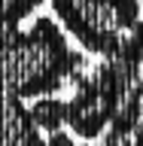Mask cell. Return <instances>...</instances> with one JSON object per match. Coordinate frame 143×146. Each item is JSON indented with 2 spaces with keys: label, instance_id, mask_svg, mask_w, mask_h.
Listing matches in <instances>:
<instances>
[{
  "label": "cell",
  "instance_id": "cell-1",
  "mask_svg": "<svg viewBox=\"0 0 143 146\" xmlns=\"http://www.w3.org/2000/svg\"><path fill=\"white\" fill-rule=\"evenodd\" d=\"M82 55L67 46V34L49 15L21 31H0V91L12 98L55 94L82 76Z\"/></svg>",
  "mask_w": 143,
  "mask_h": 146
},
{
  "label": "cell",
  "instance_id": "cell-2",
  "mask_svg": "<svg viewBox=\"0 0 143 146\" xmlns=\"http://www.w3.org/2000/svg\"><path fill=\"white\" fill-rule=\"evenodd\" d=\"M55 21L82 52L107 61L140 25V0H49Z\"/></svg>",
  "mask_w": 143,
  "mask_h": 146
},
{
  "label": "cell",
  "instance_id": "cell-3",
  "mask_svg": "<svg viewBox=\"0 0 143 146\" xmlns=\"http://www.w3.org/2000/svg\"><path fill=\"white\" fill-rule=\"evenodd\" d=\"M119 104V82L110 61H100L94 70H85L73 82V98L67 100V128L82 143H91L107 134Z\"/></svg>",
  "mask_w": 143,
  "mask_h": 146
},
{
  "label": "cell",
  "instance_id": "cell-4",
  "mask_svg": "<svg viewBox=\"0 0 143 146\" xmlns=\"http://www.w3.org/2000/svg\"><path fill=\"white\" fill-rule=\"evenodd\" d=\"M0 146H46V137L34 125L27 107L3 91H0Z\"/></svg>",
  "mask_w": 143,
  "mask_h": 146
},
{
  "label": "cell",
  "instance_id": "cell-5",
  "mask_svg": "<svg viewBox=\"0 0 143 146\" xmlns=\"http://www.w3.org/2000/svg\"><path fill=\"white\" fill-rule=\"evenodd\" d=\"M34 125L43 131V134H55V131H64L67 125V100L55 98V94H43L37 98L31 107H27Z\"/></svg>",
  "mask_w": 143,
  "mask_h": 146
},
{
  "label": "cell",
  "instance_id": "cell-6",
  "mask_svg": "<svg viewBox=\"0 0 143 146\" xmlns=\"http://www.w3.org/2000/svg\"><path fill=\"white\" fill-rule=\"evenodd\" d=\"M43 0H0V31H15L21 27L31 12H37Z\"/></svg>",
  "mask_w": 143,
  "mask_h": 146
},
{
  "label": "cell",
  "instance_id": "cell-7",
  "mask_svg": "<svg viewBox=\"0 0 143 146\" xmlns=\"http://www.w3.org/2000/svg\"><path fill=\"white\" fill-rule=\"evenodd\" d=\"M46 146H76V140H73V134H67V131H55V134L46 137Z\"/></svg>",
  "mask_w": 143,
  "mask_h": 146
},
{
  "label": "cell",
  "instance_id": "cell-8",
  "mask_svg": "<svg viewBox=\"0 0 143 146\" xmlns=\"http://www.w3.org/2000/svg\"><path fill=\"white\" fill-rule=\"evenodd\" d=\"M131 143H134V146H143V119L134 125V131H131Z\"/></svg>",
  "mask_w": 143,
  "mask_h": 146
},
{
  "label": "cell",
  "instance_id": "cell-9",
  "mask_svg": "<svg viewBox=\"0 0 143 146\" xmlns=\"http://www.w3.org/2000/svg\"><path fill=\"white\" fill-rule=\"evenodd\" d=\"M76 146H91V143H76Z\"/></svg>",
  "mask_w": 143,
  "mask_h": 146
}]
</instances>
